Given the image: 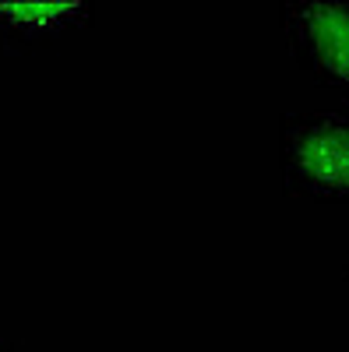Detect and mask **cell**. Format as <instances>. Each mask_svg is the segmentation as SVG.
I'll return each instance as SVG.
<instances>
[{"label": "cell", "instance_id": "cell-1", "mask_svg": "<svg viewBox=\"0 0 349 352\" xmlns=\"http://www.w3.org/2000/svg\"><path fill=\"white\" fill-rule=\"evenodd\" d=\"M279 173L293 197L349 204V106L282 113Z\"/></svg>", "mask_w": 349, "mask_h": 352}, {"label": "cell", "instance_id": "cell-2", "mask_svg": "<svg viewBox=\"0 0 349 352\" xmlns=\"http://www.w3.org/2000/svg\"><path fill=\"white\" fill-rule=\"evenodd\" d=\"M279 25L293 64L349 102V0H282Z\"/></svg>", "mask_w": 349, "mask_h": 352}, {"label": "cell", "instance_id": "cell-3", "mask_svg": "<svg viewBox=\"0 0 349 352\" xmlns=\"http://www.w3.org/2000/svg\"><path fill=\"white\" fill-rule=\"evenodd\" d=\"M96 8L85 0H0V43L11 50H39L71 32L92 28Z\"/></svg>", "mask_w": 349, "mask_h": 352}, {"label": "cell", "instance_id": "cell-4", "mask_svg": "<svg viewBox=\"0 0 349 352\" xmlns=\"http://www.w3.org/2000/svg\"><path fill=\"white\" fill-rule=\"evenodd\" d=\"M0 352H25L14 338H0Z\"/></svg>", "mask_w": 349, "mask_h": 352}, {"label": "cell", "instance_id": "cell-5", "mask_svg": "<svg viewBox=\"0 0 349 352\" xmlns=\"http://www.w3.org/2000/svg\"><path fill=\"white\" fill-rule=\"evenodd\" d=\"M342 278L349 282V250H346V257H342Z\"/></svg>", "mask_w": 349, "mask_h": 352}]
</instances>
